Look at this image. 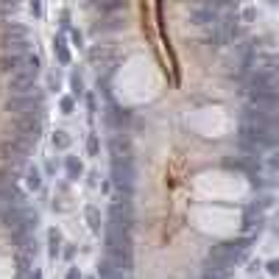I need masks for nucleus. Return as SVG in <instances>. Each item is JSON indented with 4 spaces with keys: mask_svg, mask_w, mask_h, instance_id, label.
Listing matches in <instances>:
<instances>
[{
    "mask_svg": "<svg viewBox=\"0 0 279 279\" xmlns=\"http://www.w3.org/2000/svg\"><path fill=\"white\" fill-rule=\"evenodd\" d=\"M260 170L268 176H277L279 173V151H271L265 157H260Z\"/></svg>",
    "mask_w": 279,
    "mask_h": 279,
    "instance_id": "6",
    "label": "nucleus"
},
{
    "mask_svg": "<svg viewBox=\"0 0 279 279\" xmlns=\"http://www.w3.org/2000/svg\"><path fill=\"white\" fill-rule=\"evenodd\" d=\"M87 221H89V229H92V232L101 229V215H98L95 207H87Z\"/></svg>",
    "mask_w": 279,
    "mask_h": 279,
    "instance_id": "8",
    "label": "nucleus"
},
{
    "mask_svg": "<svg viewBox=\"0 0 279 279\" xmlns=\"http://www.w3.org/2000/svg\"><path fill=\"white\" fill-rule=\"evenodd\" d=\"M36 106H39V98H14V101H9V112H14L17 117H26V114H34Z\"/></svg>",
    "mask_w": 279,
    "mask_h": 279,
    "instance_id": "4",
    "label": "nucleus"
},
{
    "mask_svg": "<svg viewBox=\"0 0 279 279\" xmlns=\"http://www.w3.org/2000/svg\"><path fill=\"white\" fill-rule=\"evenodd\" d=\"M53 145H56V148H67V145H70V137L64 134V131H56V134H53Z\"/></svg>",
    "mask_w": 279,
    "mask_h": 279,
    "instance_id": "9",
    "label": "nucleus"
},
{
    "mask_svg": "<svg viewBox=\"0 0 279 279\" xmlns=\"http://www.w3.org/2000/svg\"><path fill=\"white\" fill-rule=\"evenodd\" d=\"M67 173L73 176V179H76V176H81V165H79V162H76L73 157L67 159Z\"/></svg>",
    "mask_w": 279,
    "mask_h": 279,
    "instance_id": "11",
    "label": "nucleus"
},
{
    "mask_svg": "<svg viewBox=\"0 0 279 279\" xmlns=\"http://www.w3.org/2000/svg\"><path fill=\"white\" fill-rule=\"evenodd\" d=\"M26 154H28V145H23L17 137H11L9 142H3V145H0V157L9 159L11 165H20V162L26 159Z\"/></svg>",
    "mask_w": 279,
    "mask_h": 279,
    "instance_id": "3",
    "label": "nucleus"
},
{
    "mask_svg": "<svg viewBox=\"0 0 279 279\" xmlns=\"http://www.w3.org/2000/svg\"><path fill=\"white\" fill-rule=\"evenodd\" d=\"M112 179L117 190L129 193L134 187V167H131V162H112Z\"/></svg>",
    "mask_w": 279,
    "mask_h": 279,
    "instance_id": "2",
    "label": "nucleus"
},
{
    "mask_svg": "<svg viewBox=\"0 0 279 279\" xmlns=\"http://www.w3.org/2000/svg\"><path fill=\"white\" fill-rule=\"evenodd\" d=\"M39 131H42L39 120H36L34 114H26V117H17V123H14V134H11V137H17L23 145L31 148L36 140H39Z\"/></svg>",
    "mask_w": 279,
    "mask_h": 279,
    "instance_id": "1",
    "label": "nucleus"
},
{
    "mask_svg": "<svg viewBox=\"0 0 279 279\" xmlns=\"http://www.w3.org/2000/svg\"><path fill=\"white\" fill-rule=\"evenodd\" d=\"M95 151H98V140L92 137V140H89V154H95Z\"/></svg>",
    "mask_w": 279,
    "mask_h": 279,
    "instance_id": "15",
    "label": "nucleus"
},
{
    "mask_svg": "<svg viewBox=\"0 0 279 279\" xmlns=\"http://www.w3.org/2000/svg\"><path fill=\"white\" fill-rule=\"evenodd\" d=\"M26 184H28V190H39L42 187V176H39L36 167H28L26 170Z\"/></svg>",
    "mask_w": 279,
    "mask_h": 279,
    "instance_id": "7",
    "label": "nucleus"
},
{
    "mask_svg": "<svg viewBox=\"0 0 279 279\" xmlns=\"http://www.w3.org/2000/svg\"><path fill=\"white\" fill-rule=\"evenodd\" d=\"M48 240H51V254L56 257V254H59V232L51 229V232H48Z\"/></svg>",
    "mask_w": 279,
    "mask_h": 279,
    "instance_id": "10",
    "label": "nucleus"
},
{
    "mask_svg": "<svg viewBox=\"0 0 279 279\" xmlns=\"http://www.w3.org/2000/svg\"><path fill=\"white\" fill-rule=\"evenodd\" d=\"M67 279H81V274H79L76 268H70V271H67Z\"/></svg>",
    "mask_w": 279,
    "mask_h": 279,
    "instance_id": "14",
    "label": "nucleus"
},
{
    "mask_svg": "<svg viewBox=\"0 0 279 279\" xmlns=\"http://www.w3.org/2000/svg\"><path fill=\"white\" fill-rule=\"evenodd\" d=\"M112 162H131V145L120 134L112 140Z\"/></svg>",
    "mask_w": 279,
    "mask_h": 279,
    "instance_id": "5",
    "label": "nucleus"
},
{
    "mask_svg": "<svg viewBox=\"0 0 279 279\" xmlns=\"http://www.w3.org/2000/svg\"><path fill=\"white\" fill-rule=\"evenodd\" d=\"M61 109H64V112H73V101H70V98H64V101H61Z\"/></svg>",
    "mask_w": 279,
    "mask_h": 279,
    "instance_id": "13",
    "label": "nucleus"
},
{
    "mask_svg": "<svg viewBox=\"0 0 279 279\" xmlns=\"http://www.w3.org/2000/svg\"><path fill=\"white\" fill-rule=\"evenodd\" d=\"M265 268H268L271 277H279V260H268V265H265Z\"/></svg>",
    "mask_w": 279,
    "mask_h": 279,
    "instance_id": "12",
    "label": "nucleus"
}]
</instances>
